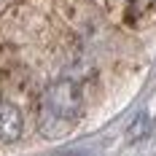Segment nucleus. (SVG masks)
Segmentation results:
<instances>
[{
    "mask_svg": "<svg viewBox=\"0 0 156 156\" xmlns=\"http://www.w3.org/2000/svg\"><path fill=\"white\" fill-rule=\"evenodd\" d=\"M46 110L57 121H73L81 110V89L73 81H57L46 92Z\"/></svg>",
    "mask_w": 156,
    "mask_h": 156,
    "instance_id": "1",
    "label": "nucleus"
},
{
    "mask_svg": "<svg viewBox=\"0 0 156 156\" xmlns=\"http://www.w3.org/2000/svg\"><path fill=\"white\" fill-rule=\"evenodd\" d=\"M148 132H151V119H148V113H137V119L129 124L126 137H129V140H143Z\"/></svg>",
    "mask_w": 156,
    "mask_h": 156,
    "instance_id": "3",
    "label": "nucleus"
},
{
    "mask_svg": "<svg viewBox=\"0 0 156 156\" xmlns=\"http://www.w3.org/2000/svg\"><path fill=\"white\" fill-rule=\"evenodd\" d=\"M22 129H24V119L16 105L0 100V140L3 143H14L22 137Z\"/></svg>",
    "mask_w": 156,
    "mask_h": 156,
    "instance_id": "2",
    "label": "nucleus"
}]
</instances>
